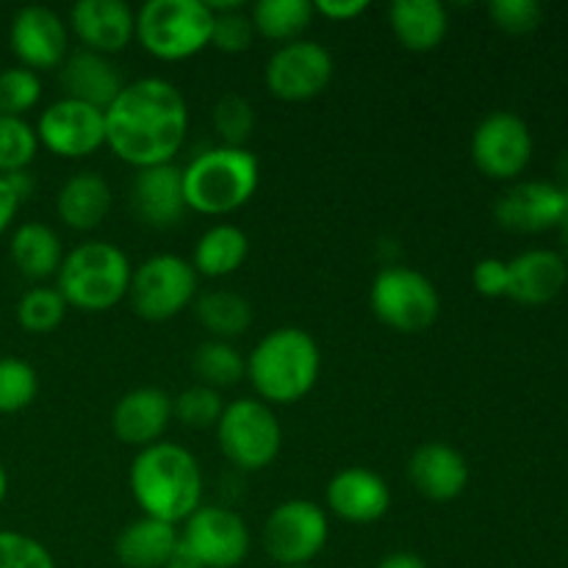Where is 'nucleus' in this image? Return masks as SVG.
<instances>
[{"mask_svg":"<svg viewBox=\"0 0 568 568\" xmlns=\"http://www.w3.org/2000/svg\"><path fill=\"white\" fill-rule=\"evenodd\" d=\"M189 133V105L166 78H139L105 109V144L136 170L172 164Z\"/></svg>","mask_w":568,"mask_h":568,"instance_id":"f257e3e1","label":"nucleus"},{"mask_svg":"<svg viewBox=\"0 0 568 568\" xmlns=\"http://www.w3.org/2000/svg\"><path fill=\"white\" fill-rule=\"evenodd\" d=\"M128 486L142 514L166 525L186 521L203 505V471L181 444L155 442L139 449Z\"/></svg>","mask_w":568,"mask_h":568,"instance_id":"f03ea898","label":"nucleus"},{"mask_svg":"<svg viewBox=\"0 0 568 568\" xmlns=\"http://www.w3.org/2000/svg\"><path fill=\"white\" fill-rule=\"evenodd\" d=\"M320 344L303 327H277L253 347L247 377L266 405H294L320 381Z\"/></svg>","mask_w":568,"mask_h":568,"instance_id":"7ed1b4c3","label":"nucleus"},{"mask_svg":"<svg viewBox=\"0 0 568 568\" xmlns=\"http://www.w3.org/2000/svg\"><path fill=\"white\" fill-rule=\"evenodd\" d=\"M261 183L258 159L247 148H209L183 170L186 209L205 216H225L253 200Z\"/></svg>","mask_w":568,"mask_h":568,"instance_id":"20e7f679","label":"nucleus"},{"mask_svg":"<svg viewBox=\"0 0 568 568\" xmlns=\"http://www.w3.org/2000/svg\"><path fill=\"white\" fill-rule=\"evenodd\" d=\"M131 261L111 242H83L64 255L59 272V294L70 308L100 314L128 297Z\"/></svg>","mask_w":568,"mask_h":568,"instance_id":"39448f33","label":"nucleus"},{"mask_svg":"<svg viewBox=\"0 0 568 568\" xmlns=\"http://www.w3.org/2000/svg\"><path fill=\"white\" fill-rule=\"evenodd\" d=\"M214 14L205 0H148L136 11V39L161 61H183L211 44Z\"/></svg>","mask_w":568,"mask_h":568,"instance_id":"423d86ee","label":"nucleus"},{"mask_svg":"<svg viewBox=\"0 0 568 568\" xmlns=\"http://www.w3.org/2000/svg\"><path fill=\"white\" fill-rule=\"evenodd\" d=\"M222 455L242 471H258L275 464L283 447V430L275 410L261 399H233L216 422Z\"/></svg>","mask_w":568,"mask_h":568,"instance_id":"0eeeda50","label":"nucleus"},{"mask_svg":"<svg viewBox=\"0 0 568 568\" xmlns=\"http://www.w3.org/2000/svg\"><path fill=\"white\" fill-rule=\"evenodd\" d=\"M369 305L383 325L399 333H422L436 325L442 297L433 281L408 266H386L369 288Z\"/></svg>","mask_w":568,"mask_h":568,"instance_id":"6e6552de","label":"nucleus"},{"mask_svg":"<svg viewBox=\"0 0 568 568\" xmlns=\"http://www.w3.org/2000/svg\"><path fill=\"white\" fill-rule=\"evenodd\" d=\"M128 297L136 316L148 322H166L197 300V272L192 261L181 255H150L133 270Z\"/></svg>","mask_w":568,"mask_h":568,"instance_id":"1a4fd4ad","label":"nucleus"},{"mask_svg":"<svg viewBox=\"0 0 568 568\" xmlns=\"http://www.w3.org/2000/svg\"><path fill=\"white\" fill-rule=\"evenodd\" d=\"M327 514L311 499H288L264 525V549L281 568L311 566L327 544Z\"/></svg>","mask_w":568,"mask_h":568,"instance_id":"9d476101","label":"nucleus"},{"mask_svg":"<svg viewBox=\"0 0 568 568\" xmlns=\"http://www.w3.org/2000/svg\"><path fill=\"white\" fill-rule=\"evenodd\" d=\"M181 544L192 549L203 568H236L250 555V527L236 510L200 505L181 530Z\"/></svg>","mask_w":568,"mask_h":568,"instance_id":"9b49d317","label":"nucleus"},{"mask_svg":"<svg viewBox=\"0 0 568 568\" xmlns=\"http://www.w3.org/2000/svg\"><path fill=\"white\" fill-rule=\"evenodd\" d=\"M532 159V133L514 111H494L471 133V161L494 181H514Z\"/></svg>","mask_w":568,"mask_h":568,"instance_id":"f8f14e48","label":"nucleus"},{"mask_svg":"<svg viewBox=\"0 0 568 568\" xmlns=\"http://www.w3.org/2000/svg\"><path fill=\"white\" fill-rule=\"evenodd\" d=\"M266 89L277 100L303 103L325 92L333 81V55L311 39L281 44L266 61Z\"/></svg>","mask_w":568,"mask_h":568,"instance_id":"ddd939ff","label":"nucleus"},{"mask_svg":"<svg viewBox=\"0 0 568 568\" xmlns=\"http://www.w3.org/2000/svg\"><path fill=\"white\" fill-rule=\"evenodd\" d=\"M37 136L39 144L61 159H83L105 144V111L61 98L42 111Z\"/></svg>","mask_w":568,"mask_h":568,"instance_id":"4468645a","label":"nucleus"},{"mask_svg":"<svg viewBox=\"0 0 568 568\" xmlns=\"http://www.w3.org/2000/svg\"><path fill=\"white\" fill-rule=\"evenodd\" d=\"M568 205V194L552 181H521L499 194L494 216L505 231L544 233L560 227Z\"/></svg>","mask_w":568,"mask_h":568,"instance_id":"2eb2a0df","label":"nucleus"},{"mask_svg":"<svg viewBox=\"0 0 568 568\" xmlns=\"http://www.w3.org/2000/svg\"><path fill=\"white\" fill-rule=\"evenodd\" d=\"M9 42L17 59L28 70H53L64 64L67 44V22L48 6H26L14 14L9 28Z\"/></svg>","mask_w":568,"mask_h":568,"instance_id":"dca6fc26","label":"nucleus"},{"mask_svg":"<svg viewBox=\"0 0 568 568\" xmlns=\"http://www.w3.org/2000/svg\"><path fill=\"white\" fill-rule=\"evenodd\" d=\"M325 503L333 516L349 525H372L392 508V488L375 471L349 466L338 471L325 488Z\"/></svg>","mask_w":568,"mask_h":568,"instance_id":"f3484780","label":"nucleus"},{"mask_svg":"<svg viewBox=\"0 0 568 568\" xmlns=\"http://www.w3.org/2000/svg\"><path fill=\"white\" fill-rule=\"evenodd\" d=\"M70 26L83 50L111 55L136 37V11L122 0H78L70 9Z\"/></svg>","mask_w":568,"mask_h":568,"instance_id":"a211bd4d","label":"nucleus"},{"mask_svg":"<svg viewBox=\"0 0 568 568\" xmlns=\"http://www.w3.org/2000/svg\"><path fill=\"white\" fill-rule=\"evenodd\" d=\"M408 480L422 497L433 503H453L469 486V464L449 444L427 442L410 455Z\"/></svg>","mask_w":568,"mask_h":568,"instance_id":"6ab92c4d","label":"nucleus"},{"mask_svg":"<svg viewBox=\"0 0 568 568\" xmlns=\"http://www.w3.org/2000/svg\"><path fill=\"white\" fill-rule=\"evenodd\" d=\"M133 211L150 227H175L186 214L183 197V170L175 164L136 170L133 178Z\"/></svg>","mask_w":568,"mask_h":568,"instance_id":"aec40b11","label":"nucleus"},{"mask_svg":"<svg viewBox=\"0 0 568 568\" xmlns=\"http://www.w3.org/2000/svg\"><path fill=\"white\" fill-rule=\"evenodd\" d=\"M172 419V397L164 388L142 386L120 397L111 414V427L122 444L131 447H150L161 438Z\"/></svg>","mask_w":568,"mask_h":568,"instance_id":"412c9836","label":"nucleus"},{"mask_svg":"<svg viewBox=\"0 0 568 568\" xmlns=\"http://www.w3.org/2000/svg\"><path fill=\"white\" fill-rule=\"evenodd\" d=\"M568 283V264L555 250H527L508 261V297L519 305H547Z\"/></svg>","mask_w":568,"mask_h":568,"instance_id":"4be33fe9","label":"nucleus"},{"mask_svg":"<svg viewBox=\"0 0 568 568\" xmlns=\"http://www.w3.org/2000/svg\"><path fill=\"white\" fill-rule=\"evenodd\" d=\"M61 87H64V98L81 100V103L105 111L122 92L125 81L109 61V55L75 50L61 64Z\"/></svg>","mask_w":568,"mask_h":568,"instance_id":"5701e85b","label":"nucleus"},{"mask_svg":"<svg viewBox=\"0 0 568 568\" xmlns=\"http://www.w3.org/2000/svg\"><path fill=\"white\" fill-rule=\"evenodd\" d=\"M388 26L403 48L430 53L447 37V6L438 0H394L388 6Z\"/></svg>","mask_w":568,"mask_h":568,"instance_id":"b1692460","label":"nucleus"},{"mask_svg":"<svg viewBox=\"0 0 568 568\" xmlns=\"http://www.w3.org/2000/svg\"><path fill=\"white\" fill-rule=\"evenodd\" d=\"M111 211V186L100 172H75L55 194V214L72 231H94Z\"/></svg>","mask_w":568,"mask_h":568,"instance_id":"393cba45","label":"nucleus"},{"mask_svg":"<svg viewBox=\"0 0 568 568\" xmlns=\"http://www.w3.org/2000/svg\"><path fill=\"white\" fill-rule=\"evenodd\" d=\"M181 544L175 525L142 516L116 536V560L125 568H164Z\"/></svg>","mask_w":568,"mask_h":568,"instance_id":"a878e982","label":"nucleus"},{"mask_svg":"<svg viewBox=\"0 0 568 568\" xmlns=\"http://www.w3.org/2000/svg\"><path fill=\"white\" fill-rule=\"evenodd\" d=\"M250 253V239L242 227L236 225H211L203 236L197 239L192 253V266L197 275L205 277H227L242 270Z\"/></svg>","mask_w":568,"mask_h":568,"instance_id":"bb28decb","label":"nucleus"},{"mask_svg":"<svg viewBox=\"0 0 568 568\" xmlns=\"http://www.w3.org/2000/svg\"><path fill=\"white\" fill-rule=\"evenodd\" d=\"M9 253L17 270L31 281H44V277L55 275L64 261L61 239L55 236L53 227L42 225V222H26L17 227L9 242Z\"/></svg>","mask_w":568,"mask_h":568,"instance_id":"cd10ccee","label":"nucleus"},{"mask_svg":"<svg viewBox=\"0 0 568 568\" xmlns=\"http://www.w3.org/2000/svg\"><path fill=\"white\" fill-rule=\"evenodd\" d=\"M194 314H197L200 325L220 342H231L247 333L253 325V305L236 292L227 288H214L194 300Z\"/></svg>","mask_w":568,"mask_h":568,"instance_id":"c85d7f7f","label":"nucleus"},{"mask_svg":"<svg viewBox=\"0 0 568 568\" xmlns=\"http://www.w3.org/2000/svg\"><path fill=\"white\" fill-rule=\"evenodd\" d=\"M314 3L311 0H261L250 11L255 33L272 39V42H297L305 28L314 20Z\"/></svg>","mask_w":568,"mask_h":568,"instance_id":"c756f323","label":"nucleus"},{"mask_svg":"<svg viewBox=\"0 0 568 568\" xmlns=\"http://www.w3.org/2000/svg\"><path fill=\"white\" fill-rule=\"evenodd\" d=\"M192 372L197 375L200 386L209 388H227L247 375V361L242 358L231 342L209 338L192 353Z\"/></svg>","mask_w":568,"mask_h":568,"instance_id":"7c9ffc66","label":"nucleus"},{"mask_svg":"<svg viewBox=\"0 0 568 568\" xmlns=\"http://www.w3.org/2000/svg\"><path fill=\"white\" fill-rule=\"evenodd\" d=\"M37 128L28 125L22 116L0 114V175L26 172L37 159Z\"/></svg>","mask_w":568,"mask_h":568,"instance_id":"2f4dec72","label":"nucleus"},{"mask_svg":"<svg viewBox=\"0 0 568 568\" xmlns=\"http://www.w3.org/2000/svg\"><path fill=\"white\" fill-rule=\"evenodd\" d=\"M67 308L70 305L64 303L59 288H31L17 303V322L22 331L42 336V333H53L64 322Z\"/></svg>","mask_w":568,"mask_h":568,"instance_id":"473e14b6","label":"nucleus"},{"mask_svg":"<svg viewBox=\"0 0 568 568\" xmlns=\"http://www.w3.org/2000/svg\"><path fill=\"white\" fill-rule=\"evenodd\" d=\"M39 375L20 358H0V414H20L37 399Z\"/></svg>","mask_w":568,"mask_h":568,"instance_id":"72a5a7b5","label":"nucleus"},{"mask_svg":"<svg viewBox=\"0 0 568 568\" xmlns=\"http://www.w3.org/2000/svg\"><path fill=\"white\" fill-rule=\"evenodd\" d=\"M211 122H214V131L220 133L222 144L244 148V142L255 131V111L250 100L242 98V94H225V98L216 100Z\"/></svg>","mask_w":568,"mask_h":568,"instance_id":"f704fd0d","label":"nucleus"},{"mask_svg":"<svg viewBox=\"0 0 568 568\" xmlns=\"http://www.w3.org/2000/svg\"><path fill=\"white\" fill-rule=\"evenodd\" d=\"M222 410H225V403H222L220 392L209 386H200V383L172 399V416H178V422L192 427V430H209V427H216Z\"/></svg>","mask_w":568,"mask_h":568,"instance_id":"c9c22d12","label":"nucleus"},{"mask_svg":"<svg viewBox=\"0 0 568 568\" xmlns=\"http://www.w3.org/2000/svg\"><path fill=\"white\" fill-rule=\"evenodd\" d=\"M42 98V81L28 67H9L0 72V114L22 116Z\"/></svg>","mask_w":568,"mask_h":568,"instance_id":"e433bc0d","label":"nucleus"},{"mask_svg":"<svg viewBox=\"0 0 568 568\" xmlns=\"http://www.w3.org/2000/svg\"><path fill=\"white\" fill-rule=\"evenodd\" d=\"M0 568H55V560L37 538L0 530Z\"/></svg>","mask_w":568,"mask_h":568,"instance_id":"4c0bfd02","label":"nucleus"},{"mask_svg":"<svg viewBox=\"0 0 568 568\" xmlns=\"http://www.w3.org/2000/svg\"><path fill=\"white\" fill-rule=\"evenodd\" d=\"M488 14H491L494 26L514 37L532 33L544 20V9L538 0H494L488 6Z\"/></svg>","mask_w":568,"mask_h":568,"instance_id":"58836bf2","label":"nucleus"},{"mask_svg":"<svg viewBox=\"0 0 568 568\" xmlns=\"http://www.w3.org/2000/svg\"><path fill=\"white\" fill-rule=\"evenodd\" d=\"M255 42V26L250 14L242 9L222 11L214 14V31H211V44L222 53H244L253 48Z\"/></svg>","mask_w":568,"mask_h":568,"instance_id":"ea45409f","label":"nucleus"},{"mask_svg":"<svg viewBox=\"0 0 568 568\" xmlns=\"http://www.w3.org/2000/svg\"><path fill=\"white\" fill-rule=\"evenodd\" d=\"M471 286L483 297H508V261L480 258L471 270Z\"/></svg>","mask_w":568,"mask_h":568,"instance_id":"a19ab883","label":"nucleus"},{"mask_svg":"<svg viewBox=\"0 0 568 568\" xmlns=\"http://www.w3.org/2000/svg\"><path fill=\"white\" fill-rule=\"evenodd\" d=\"M366 9H369V3H366V0H316L314 3L316 14L327 17V20H333V22L355 20V17L364 14Z\"/></svg>","mask_w":568,"mask_h":568,"instance_id":"79ce46f5","label":"nucleus"},{"mask_svg":"<svg viewBox=\"0 0 568 568\" xmlns=\"http://www.w3.org/2000/svg\"><path fill=\"white\" fill-rule=\"evenodd\" d=\"M20 203H22V200L17 197V192H14V189H11L9 178L0 175V236H3L6 227H9L11 222H14Z\"/></svg>","mask_w":568,"mask_h":568,"instance_id":"37998d69","label":"nucleus"},{"mask_svg":"<svg viewBox=\"0 0 568 568\" xmlns=\"http://www.w3.org/2000/svg\"><path fill=\"white\" fill-rule=\"evenodd\" d=\"M377 568H430V566H427L425 560L414 552H394V555H388V558H383Z\"/></svg>","mask_w":568,"mask_h":568,"instance_id":"c03bdc74","label":"nucleus"},{"mask_svg":"<svg viewBox=\"0 0 568 568\" xmlns=\"http://www.w3.org/2000/svg\"><path fill=\"white\" fill-rule=\"evenodd\" d=\"M164 568H203L197 558L192 555V549L183 547V544H178V549L172 552V558L166 560Z\"/></svg>","mask_w":568,"mask_h":568,"instance_id":"a18cd8bd","label":"nucleus"},{"mask_svg":"<svg viewBox=\"0 0 568 568\" xmlns=\"http://www.w3.org/2000/svg\"><path fill=\"white\" fill-rule=\"evenodd\" d=\"M560 233H564V258H566V264H568V205H566V214H564V222H560Z\"/></svg>","mask_w":568,"mask_h":568,"instance_id":"49530a36","label":"nucleus"},{"mask_svg":"<svg viewBox=\"0 0 568 568\" xmlns=\"http://www.w3.org/2000/svg\"><path fill=\"white\" fill-rule=\"evenodd\" d=\"M6 494H9V475H6V469L0 466V505H3Z\"/></svg>","mask_w":568,"mask_h":568,"instance_id":"de8ad7c7","label":"nucleus"},{"mask_svg":"<svg viewBox=\"0 0 568 568\" xmlns=\"http://www.w3.org/2000/svg\"><path fill=\"white\" fill-rule=\"evenodd\" d=\"M294 568H311V566H294Z\"/></svg>","mask_w":568,"mask_h":568,"instance_id":"09e8293b","label":"nucleus"}]
</instances>
